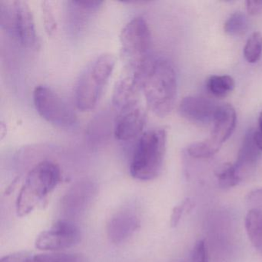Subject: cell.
<instances>
[{
  "label": "cell",
  "instance_id": "obj_6",
  "mask_svg": "<svg viewBox=\"0 0 262 262\" xmlns=\"http://www.w3.org/2000/svg\"><path fill=\"white\" fill-rule=\"evenodd\" d=\"M0 25L13 40L25 48H35L38 36L30 6L23 0H0Z\"/></svg>",
  "mask_w": 262,
  "mask_h": 262
},
{
  "label": "cell",
  "instance_id": "obj_27",
  "mask_svg": "<svg viewBox=\"0 0 262 262\" xmlns=\"http://www.w3.org/2000/svg\"><path fill=\"white\" fill-rule=\"evenodd\" d=\"M258 124L259 130H262V112L260 114V116H259Z\"/></svg>",
  "mask_w": 262,
  "mask_h": 262
},
{
  "label": "cell",
  "instance_id": "obj_14",
  "mask_svg": "<svg viewBox=\"0 0 262 262\" xmlns=\"http://www.w3.org/2000/svg\"><path fill=\"white\" fill-rule=\"evenodd\" d=\"M94 186L91 182L78 183L70 190L63 199V207L67 214L82 212L93 195Z\"/></svg>",
  "mask_w": 262,
  "mask_h": 262
},
{
  "label": "cell",
  "instance_id": "obj_16",
  "mask_svg": "<svg viewBox=\"0 0 262 262\" xmlns=\"http://www.w3.org/2000/svg\"><path fill=\"white\" fill-rule=\"evenodd\" d=\"M207 90L214 97L225 98L234 90L235 83L230 76H211L207 81Z\"/></svg>",
  "mask_w": 262,
  "mask_h": 262
},
{
  "label": "cell",
  "instance_id": "obj_12",
  "mask_svg": "<svg viewBox=\"0 0 262 262\" xmlns=\"http://www.w3.org/2000/svg\"><path fill=\"white\" fill-rule=\"evenodd\" d=\"M260 156V148L254 140V131L249 130L244 137L235 163L233 165L239 182L254 174Z\"/></svg>",
  "mask_w": 262,
  "mask_h": 262
},
{
  "label": "cell",
  "instance_id": "obj_13",
  "mask_svg": "<svg viewBox=\"0 0 262 262\" xmlns=\"http://www.w3.org/2000/svg\"><path fill=\"white\" fill-rule=\"evenodd\" d=\"M139 219L130 211H121L113 216L107 228L108 238L113 243H123L133 235L139 227Z\"/></svg>",
  "mask_w": 262,
  "mask_h": 262
},
{
  "label": "cell",
  "instance_id": "obj_1",
  "mask_svg": "<svg viewBox=\"0 0 262 262\" xmlns=\"http://www.w3.org/2000/svg\"><path fill=\"white\" fill-rule=\"evenodd\" d=\"M139 84L150 110L159 117L168 116L174 108L178 90L177 76L171 61L153 59Z\"/></svg>",
  "mask_w": 262,
  "mask_h": 262
},
{
  "label": "cell",
  "instance_id": "obj_21",
  "mask_svg": "<svg viewBox=\"0 0 262 262\" xmlns=\"http://www.w3.org/2000/svg\"><path fill=\"white\" fill-rule=\"evenodd\" d=\"M191 260L192 262H209L205 241L199 240L196 242L191 253Z\"/></svg>",
  "mask_w": 262,
  "mask_h": 262
},
{
  "label": "cell",
  "instance_id": "obj_25",
  "mask_svg": "<svg viewBox=\"0 0 262 262\" xmlns=\"http://www.w3.org/2000/svg\"><path fill=\"white\" fill-rule=\"evenodd\" d=\"M248 202L251 205H254L253 208H261L262 207V188L255 190L253 192L250 193L248 195Z\"/></svg>",
  "mask_w": 262,
  "mask_h": 262
},
{
  "label": "cell",
  "instance_id": "obj_11",
  "mask_svg": "<svg viewBox=\"0 0 262 262\" xmlns=\"http://www.w3.org/2000/svg\"><path fill=\"white\" fill-rule=\"evenodd\" d=\"M217 107L219 105L208 98L189 96L181 101L179 113L192 123L205 125L213 122Z\"/></svg>",
  "mask_w": 262,
  "mask_h": 262
},
{
  "label": "cell",
  "instance_id": "obj_19",
  "mask_svg": "<svg viewBox=\"0 0 262 262\" xmlns=\"http://www.w3.org/2000/svg\"><path fill=\"white\" fill-rule=\"evenodd\" d=\"M216 176L219 186L222 188H232L240 182L231 164L226 163L221 166L216 171Z\"/></svg>",
  "mask_w": 262,
  "mask_h": 262
},
{
  "label": "cell",
  "instance_id": "obj_22",
  "mask_svg": "<svg viewBox=\"0 0 262 262\" xmlns=\"http://www.w3.org/2000/svg\"><path fill=\"white\" fill-rule=\"evenodd\" d=\"M190 205H191V202H190L189 199H186L182 203H181L180 205L174 207L172 213H171V221H170L171 227L177 226L178 224L179 223L181 219H182L184 211H185L187 207L189 206Z\"/></svg>",
  "mask_w": 262,
  "mask_h": 262
},
{
  "label": "cell",
  "instance_id": "obj_23",
  "mask_svg": "<svg viewBox=\"0 0 262 262\" xmlns=\"http://www.w3.org/2000/svg\"><path fill=\"white\" fill-rule=\"evenodd\" d=\"M30 255V253L27 252L14 253L3 257L0 262H27Z\"/></svg>",
  "mask_w": 262,
  "mask_h": 262
},
{
  "label": "cell",
  "instance_id": "obj_15",
  "mask_svg": "<svg viewBox=\"0 0 262 262\" xmlns=\"http://www.w3.org/2000/svg\"><path fill=\"white\" fill-rule=\"evenodd\" d=\"M247 234L253 246L262 254V209L251 208L245 217Z\"/></svg>",
  "mask_w": 262,
  "mask_h": 262
},
{
  "label": "cell",
  "instance_id": "obj_4",
  "mask_svg": "<svg viewBox=\"0 0 262 262\" xmlns=\"http://www.w3.org/2000/svg\"><path fill=\"white\" fill-rule=\"evenodd\" d=\"M167 133L164 128H152L139 138L130 163L134 179L150 181L159 176L166 151Z\"/></svg>",
  "mask_w": 262,
  "mask_h": 262
},
{
  "label": "cell",
  "instance_id": "obj_10",
  "mask_svg": "<svg viewBox=\"0 0 262 262\" xmlns=\"http://www.w3.org/2000/svg\"><path fill=\"white\" fill-rule=\"evenodd\" d=\"M81 238L82 233L76 224L70 220H60L40 233L35 245L42 251H59L76 246Z\"/></svg>",
  "mask_w": 262,
  "mask_h": 262
},
{
  "label": "cell",
  "instance_id": "obj_5",
  "mask_svg": "<svg viewBox=\"0 0 262 262\" xmlns=\"http://www.w3.org/2000/svg\"><path fill=\"white\" fill-rule=\"evenodd\" d=\"M116 58L110 53L101 55L85 69L75 89L76 106L83 112L93 110L100 99L113 74Z\"/></svg>",
  "mask_w": 262,
  "mask_h": 262
},
{
  "label": "cell",
  "instance_id": "obj_26",
  "mask_svg": "<svg viewBox=\"0 0 262 262\" xmlns=\"http://www.w3.org/2000/svg\"><path fill=\"white\" fill-rule=\"evenodd\" d=\"M254 140L257 147L260 148V151H262V130L254 132Z\"/></svg>",
  "mask_w": 262,
  "mask_h": 262
},
{
  "label": "cell",
  "instance_id": "obj_18",
  "mask_svg": "<svg viewBox=\"0 0 262 262\" xmlns=\"http://www.w3.org/2000/svg\"><path fill=\"white\" fill-rule=\"evenodd\" d=\"M262 54V35L258 32L252 33L244 48V56L247 62L255 63Z\"/></svg>",
  "mask_w": 262,
  "mask_h": 262
},
{
  "label": "cell",
  "instance_id": "obj_8",
  "mask_svg": "<svg viewBox=\"0 0 262 262\" xmlns=\"http://www.w3.org/2000/svg\"><path fill=\"white\" fill-rule=\"evenodd\" d=\"M33 102L39 116L59 127H71L76 123L73 108L56 92L46 85H39L33 92Z\"/></svg>",
  "mask_w": 262,
  "mask_h": 262
},
{
  "label": "cell",
  "instance_id": "obj_17",
  "mask_svg": "<svg viewBox=\"0 0 262 262\" xmlns=\"http://www.w3.org/2000/svg\"><path fill=\"white\" fill-rule=\"evenodd\" d=\"M248 28V18L241 12L233 13L224 25V31L231 36H242L246 33Z\"/></svg>",
  "mask_w": 262,
  "mask_h": 262
},
{
  "label": "cell",
  "instance_id": "obj_20",
  "mask_svg": "<svg viewBox=\"0 0 262 262\" xmlns=\"http://www.w3.org/2000/svg\"><path fill=\"white\" fill-rule=\"evenodd\" d=\"M42 18H43L44 25L46 30L49 35H53L57 30V23L53 13L51 4L49 1H44L42 3Z\"/></svg>",
  "mask_w": 262,
  "mask_h": 262
},
{
  "label": "cell",
  "instance_id": "obj_9",
  "mask_svg": "<svg viewBox=\"0 0 262 262\" xmlns=\"http://www.w3.org/2000/svg\"><path fill=\"white\" fill-rule=\"evenodd\" d=\"M114 136L118 140L129 142L142 134L146 122L145 108L138 99L116 108Z\"/></svg>",
  "mask_w": 262,
  "mask_h": 262
},
{
  "label": "cell",
  "instance_id": "obj_3",
  "mask_svg": "<svg viewBox=\"0 0 262 262\" xmlns=\"http://www.w3.org/2000/svg\"><path fill=\"white\" fill-rule=\"evenodd\" d=\"M62 180L60 168L51 161H42L27 174L16 200V212L20 217L30 214L46 200Z\"/></svg>",
  "mask_w": 262,
  "mask_h": 262
},
{
  "label": "cell",
  "instance_id": "obj_7",
  "mask_svg": "<svg viewBox=\"0 0 262 262\" xmlns=\"http://www.w3.org/2000/svg\"><path fill=\"white\" fill-rule=\"evenodd\" d=\"M236 112L229 104L219 105L214 120L211 136L202 142L191 144L187 152L194 159H207L219 151L224 142H226L236 126Z\"/></svg>",
  "mask_w": 262,
  "mask_h": 262
},
{
  "label": "cell",
  "instance_id": "obj_24",
  "mask_svg": "<svg viewBox=\"0 0 262 262\" xmlns=\"http://www.w3.org/2000/svg\"><path fill=\"white\" fill-rule=\"evenodd\" d=\"M247 11L251 16H257L262 11V1L248 0L246 2Z\"/></svg>",
  "mask_w": 262,
  "mask_h": 262
},
{
  "label": "cell",
  "instance_id": "obj_2",
  "mask_svg": "<svg viewBox=\"0 0 262 262\" xmlns=\"http://www.w3.org/2000/svg\"><path fill=\"white\" fill-rule=\"evenodd\" d=\"M120 46L126 75L133 76L139 83L153 59L151 32L144 18H133L124 27L120 33Z\"/></svg>",
  "mask_w": 262,
  "mask_h": 262
}]
</instances>
